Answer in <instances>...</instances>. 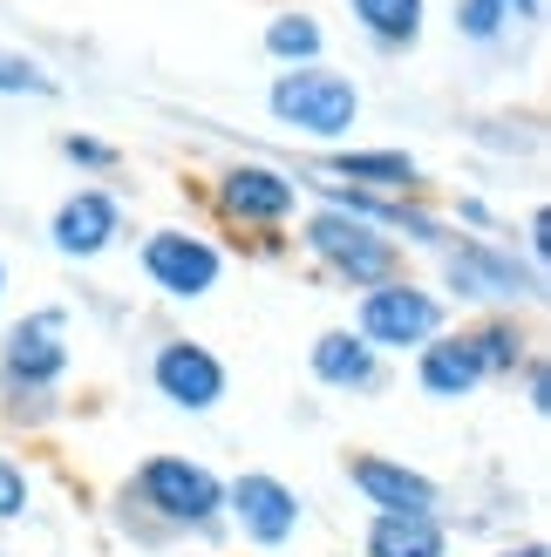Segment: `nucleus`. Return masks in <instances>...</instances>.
Listing matches in <instances>:
<instances>
[{
  "label": "nucleus",
  "mask_w": 551,
  "mask_h": 557,
  "mask_svg": "<svg viewBox=\"0 0 551 557\" xmlns=\"http://www.w3.org/2000/svg\"><path fill=\"white\" fill-rule=\"evenodd\" d=\"M307 245H314L320 265H334L354 286H389L395 265H402V245H389V232H375V225H362V218H347L334 205L307 218Z\"/></svg>",
  "instance_id": "nucleus-1"
},
{
  "label": "nucleus",
  "mask_w": 551,
  "mask_h": 557,
  "mask_svg": "<svg viewBox=\"0 0 551 557\" xmlns=\"http://www.w3.org/2000/svg\"><path fill=\"white\" fill-rule=\"evenodd\" d=\"M272 116L307 129V136H347L354 116H362V96L334 69H286L272 82Z\"/></svg>",
  "instance_id": "nucleus-2"
},
{
  "label": "nucleus",
  "mask_w": 551,
  "mask_h": 557,
  "mask_svg": "<svg viewBox=\"0 0 551 557\" xmlns=\"http://www.w3.org/2000/svg\"><path fill=\"white\" fill-rule=\"evenodd\" d=\"M136 496L171 517V523H211L218 504H225V490H218V476L205 462H184V456H150L144 469H136Z\"/></svg>",
  "instance_id": "nucleus-3"
},
{
  "label": "nucleus",
  "mask_w": 551,
  "mask_h": 557,
  "mask_svg": "<svg viewBox=\"0 0 551 557\" xmlns=\"http://www.w3.org/2000/svg\"><path fill=\"white\" fill-rule=\"evenodd\" d=\"M443 333V299L423 286H375L362 299V341L375 347H429Z\"/></svg>",
  "instance_id": "nucleus-4"
},
{
  "label": "nucleus",
  "mask_w": 551,
  "mask_h": 557,
  "mask_svg": "<svg viewBox=\"0 0 551 557\" xmlns=\"http://www.w3.org/2000/svg\"><path fill=\"white\" fill-rule=\"evenodd\" d=\"M144 272L157 278L171 299H205L218 286V252L198 232H157L144 245Z\"/></svg>",
  "instance_id": "nucleus-5"
},
{
  "label": "nucleus",
  "mask_w": 551,
  "mask_h": 557,
  "mask_svg": "<svg viewBox=\"0 0 551 557\" xmlns=\"http://www.w3.org/2000/svg\"><path fill=\"white\" fill-rule=\"evenodd\" d=\"M157 395L177 401V408H191V414H205L218 395H225V368H218L211 347L171 341V347H157Z\"/></svg>",
  "instance_id": "nucleus-6"
},
{
  "label": "nucleus",
  "mask_w": 551,
  "mask_h": 557,
  "mask_svg": "<svg viewBox=\"0 0 551 557\" xmlns=\"http://www.w3.org/2000/svg\"><path fill=\"white\" fill-rule=\"evenodd\" d=\"M62 368H69V347H62V313L54 306L8 333V381L14 387H48Z\"/></svg>",
  "instance_id": "nucleus-7"
},
{
  "label": "nucleus",
  "mask_w": 551,
  "mask_h": 557,
  "mask_svg": "<svg viewBox=\"0 0 551 557\" xmlns=\"http://www.w3.org/2000/svg\"><path fill=\"white\" fill-rule=\"evenodd\" d=\"M450 286L463 299H525L538 293V278L517 265L511 252H490V245H463V252L450 259Z\"/></svg>",
  "instance_id": "nucleus-8"
},
{
  "label": "nucleus",
  "mask_w": 551,
  "mask_h": 557,
  "mask_svg": "<svg viewBox=\"0 0 551 557\" xmlns=\"http://www.w3.org/2000/svg\"><path fill=\"white\" fill-rule=\"evenodd\" d=\"M232 510H238V523H245V537L286 544L293 523H299V496H293L280 476H238V483H232Z\"/></svg>",
  "instance_id": "nucleus-9"
},
{
  "label": "nucleus",
  "mask_w": 551,
  "mask_h": 557,
  "mask_svg": "<svg viewBox=\"0 0 551 557\" xmlns=\"http://www.w3.org/2000/svg\"><path fill=\"white\" fill-rule=\"evenodd\" d=\"M218 198H225V211L245 218V225H280V218H293L299 190H293V177L266 171V163H245V171L225 177V190H218Z\"/></svg>",
  "instance_id": "nucleus-10"
},
{
  "label": "nucleus",
  "mask_w": 551,
  "mask_h": 557,
  "mask_svg": "<svg viewBox=\"0 0 551 557\" xmlns=\"http://www.w3.org/2000/svg\"><path fill=\"white\" fill-rule=\"evenodd\" d=\"M54 245H62L69 259H89V252H102L109 238H117V198L109 190H75V198L54 211Z\"/></svg>",
  "instance_id": "nucleus-11"
},
{
  "label": "nucleus",
  "mask_w": 551,
  "mask_h": 557,
  "mask_svg": "<svg viewBox=\"0 0 551 557\" xmlns=\"http://www.w3.org/2000/svg\"><path fill=\"white\" fill-rule=\"evenodd\" d=\"M347 476H354V490H362L375 510H429L436 504L429 476H416V469H402V462H381V456H354Z\"/></svg>",
  "instance_id": "nucleus-12"
},
{
  "label": "nucleus",
  "mask_w": 551,
  "mask_h": 557,
  "mask_svg": "<svg viewBox=\"0 0 551 557\" xmlns=\"http://www.w3.org/2000/svg\"><path fill=\"white\" fill-rule=\"evenodd\" d=\"M368 557H443V523L429 510H381L368 523Z\"/></svg>",
  "instance_id": "nucleus-13"
},
{
  "label": "nucleus",
  "mask_w": 551,
  "mask_h": 557,
  "mask_svg": "<svg viewBox=\"0 0 551 557\" xmlns=\"http://www.w3.org/2000/svg\"><path fill=\"white\" fill-rule=\"evenodd\" d=\"M483 381V354H477V341L470 333H436L429 341V354H423V387L429 395H470V387Z\"/></svg>",
  "instance_id": "nucleus-14"
},
{
  "label": "nucleus",
  "mask_w": 551,
  "mask_h": 557,
  "mask_svg": "<svg viewBox=\"0 0 551 557\" xmlns=\"http://www.w3.org/2000/svg\"><path fill=\"white\" fill-rule=\"evenodd\" d=\"M314 374L327 387H368L375 381V354L362 333H320L314 341Z\"/></svg>",
  "instance_id": "nucleus-15"
},
{
  "label": "nucleus",
  "mask_w": 551,
  "mask_h": 557,
  "mask_svg": "<svg viewBox=\"0 0 551 557\" xmlns=\"http://www.w3.org/2000/svg\"><path fill=\"white\" fill-rule=\"evenodd\" d=\"M327 171L347 177V184H389V190H408V184H416V157H408V150H341Z\"/></svg>",
  "instance_id": "nucleus-16"
},
{
  "label": "nucleus",
  "mask_w": 551,
  "mask_h": 557,
  "mask_svg": "<svg viewBox=\"0 0 551 557\" xmlns=\"http://www.w3.org/2000/svg\"><path fill=\"white\" fill-rule=\"evenodd\" d=\"M354 14L381 48H402L423 35V0H354Z\"/></svg>",
  "instance_id": "nucleus-17"
},
{
  "label": "nucleus",
  "mask_w": 551,
  "mask_h": 557,
  "mask_svg": "<svg viewBox=\"0 0 551 557\" xmlns=\"http://www.w3.org/2000/svg\"><path fill=\"white\" fill-rule=\"evenodd\" d=\"M266 48L286 54V62H299V69H314V54H320V21H314V14H280V21L266 27Z\"/></svg>",
  "instance_id": "nucleus-18"
},
{
  "label": "nucleus",
  "mask_w": 551,
  "mask_h": 557,
  "mask_svg": "<svg viewBox=\"0 0 551 557\" xmlns=\"http://www.w3.org/2000/svg\"><path fill=\"white\" fill-rule=\"evenodd\" d=\"M0 96H54L41 62H27L21 48H0Z\"/></svg>",
  "instance_id": "nucleus-19"
},
{
  "label": "nucleus",
  "mask_w": 551,
  "mask_h": 557,
  "mask_svg": "<svg viewBox=\"0 0 551 557\" xmlns=\"http://www.w3.org/2000/svg\"><path fill=\"white\" fill-rule=\"evenodd\" d=\"M456 21H463V35H470V41H498V27H504V0H463Z\"/></svg>",
  "instance_id": "nucleus-20"
},
{
  "label": "nucleus",
  "mask_w": 551,
  "mask_h": 557,
  "mask_svg": "<svg viewBox=\"0 0 551 557\" xmlns=\"http://www.w3.org/2000/svg\"><path fill=\"white\" fill-rule=\"evenodd\" d=\"M21 510H27V476H21V469H14L8 456H0V523L21 517Z\"/></svg>",
  "instance_id": "nucleus-21"
},
{
  "label": "nucleus",
  "mask_w": 551,
  "mask_h": 557,
  "mask_svg": "<svg viewBox=\"0 0 551 557\" xmlns=\"http://www.w3.org/2000/svg\"><path fill=\"white\" fill-rule=\"evenodd\" d=\"M75 163H96V171H102V163H117V150H102V144H89V136H69V144H62Z\"/></svg>",
  "instance_id": "nucleus-22"
},
{
  "label": "nucleus",
  "mask_w": 551,
  "mask_h": 557,
  "mask_svg": "<svg viewBox=\"0 0 551 557\" xmlns=\"http://www.w3.org/2000/svg\"><path fill=\"white\" fill-rule=\"evenodd\" d=\"M544 238H551V225H544V211H538V218H531V252H538V259L551 252V245H544Z\"/></svg>",
  "instance_id": "nucleus-23"
},
{
  "label": "nucleus",
  "mask_w": 551,
  "mask_h": 557,
  "mask_svg": "<svg viewBox=\"0 0 551 557\" xmlns=\"http://www.w3.org/2000/svg\"><path fill=\"white\" fill-rule=\"evenodd\" d=\"M511 8L525 14V21H538V14H544V0H504V14H511Z\"/></svg>",
  "instance_id": "nucleus-24"
},
{
  "label": "nucleus",
  "mask_w": 551,
  "mask_h": 557,
  "mask_svg": "<svg viewBox=\"0 0 551 557\" xmlns=\"http://www.w3.org/2000/svg\"><path fill=\"white\" fill-rule=\"evenodd\" d=\"M511 557H544V544H525V550H511Z\"/></svg>",
  "instance_id": "nucleus-25"
},
{
  "label": "nucleus",
  "mask_w": 551,
  "mask_h": 557,
  "mask_svg": "<svg viewBox=\"0 0 551 557\" xmlns=\"http://www.w3.org/2000/svg\"><path fill=\"white\" fill-rule=\"evenodd\" d=\"M0 278H8V272H0Z\"/></svg>",
  "instance_id": "nucleus-26"
}]
</instances>
